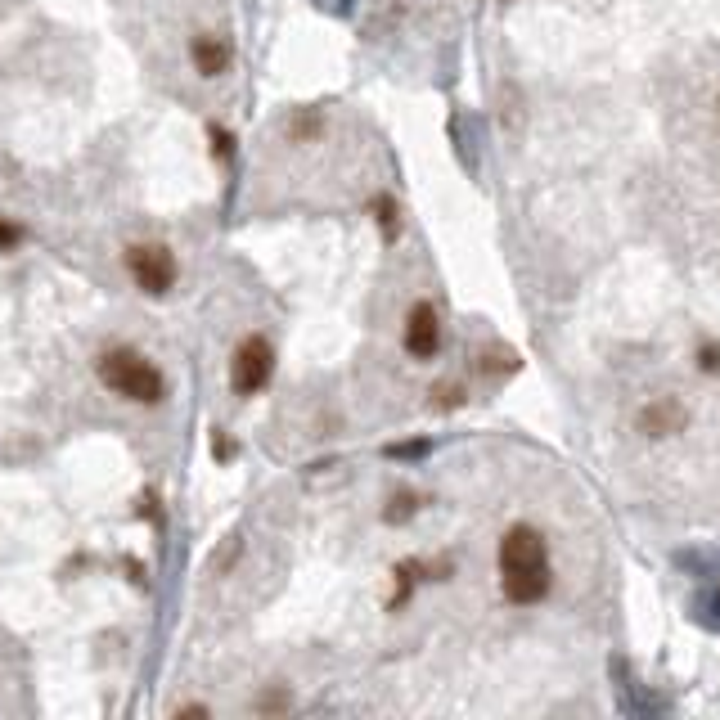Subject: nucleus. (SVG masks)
Here are the masks:
<instances>
[{
    "mask_svg": "<svg viewBox=\"0 0 720 720\" xmlns=\"http://www.w3.org/2000/svg\"><path fill=\"white\" fill-rule=\"evenodd\" d=\"M437 396H441L437 405H459V396L464 392H459V387H437Z\"/></svg>",
    "mask_w": 720,
    "mask_h": 720,
    "instance_id": "obj_14",
    "label": "nucleus"
},
{
    "mask_svg": "<svg viewBox=\"0 0 720 720\" xmlns=\"http://www.w3.org/2000/svg\"><path fill=\"white\" fill-rule=\"evenodd\" d=\"M270 369H275V351H270V342L261 338V333H252V338H243L239 347H234V392L252 396L261 392V387L270 383Z\"/></svg>",
    "mask_w": 720,
    "mask_h": 720,
    "instance_id": "obj_4",
    "label": "nucleus"
},
{
    "mask_svg": "<svg viewBox=\"0 0 720 720\" xmlns=\"http://www.w3.org/2000/svg\"><path fill=\"white\" fill-rule=\"evenodd\" d=\"M500 590L518 608L540 603L549 594V545L527 522L509 527L500 540Z\"/></svg>",
    "mask_w": 720,
    "mask_h": 720,
    "instance_id": "obj_1",
    "label": "nucleus"
},
{
    "mask_svg": "<svg viewBox=\"0 0 720 720\" xmlns=\"http://www.w3.org/2000/svg\"><path fill=\"white\" fill-rule=\"evenodd\" d=\"M698 369L702 374H720V347L716 342H702L698 347Z\"/></svg>",
    "mask_w": 720,
    "mask_h": 720,
    "instance_id": "obj_10",
    "label": "nucleus"
},
{
    "mask_svg": "<svg viewBox=\"0 0 720 720\" xmlns=\"http://www.w3.org/2000/svg\"><path fill=\"white\" fill-rule=\"evenodd\" d=\"M635 423L644 437H671V432H680L684 423H689V414H684V405L675 401V396H657V401H648L644 410H639Z\"/></svg>",
    "mask_w": 720,
    "mask_h": 720,
    "instance_id": "obj_6",
    "label": "nucleus"
},
{
    "mask_svg": "<svg viewBox=\"0 0 720 720\" xmlns=\"http://www.w3.org/2000/svg\"><path fill=\"white\" fill-rule=\"evenodd\" d=\"M189 59H194V68L203 72V77H221L234 59V45L225 41V36H194V41H189Z\"/></svg>",
    "mask_w": 720,
    "mask_h": 720,
    "instance_id": "obj_7",
    "label": "nucleus"
},
{
    "mask_svg": "<svg viewBox=\"0 0 720 720\" xmlns=\"http://www.w3.org/2000/svg\"><path fill=\"white\" fill-rule=\"evenodd\" d=\"M482 369L486 374H513V369H518V356H513L509 347H495L482 356Z\"/></svg>",
    "mask_w": 720,
    "mask_h": 720,
    "instance_id": "obj_8",
    "label": "nucleus"
},
{
    "mask_svg": "<svg viewBox=\"0 0 720 720\" xmlns=\"http://www.w3.org/2000/svg\"><path fill=\"white\" fill-rule=\"evenodd\" d=\"M194 716H203V720H207V707H198V702H189V707H180V720H194Z\"/></svg>",
    "mask_w": 720,
    "mask_h": 720,
    "instance_id": "obj_15",
    "label": "nucleus"
},
{
    "mask_svg": "<svg viewBox=\"0 0 720 720\" xmlns=\"http://www.w3.org/2000/svg\"><path fill=\"white\" fill-rule=\"evenodd\" d=\"M14 243H23V230H18L14 221H5V216H0V252H9Z\"/></svg>",
    "mask_w": 720,
    "mask_h": 720,
    "instance_id": "obj_13",
    "label": "nucleus"
},
{
    "mask_svg": "<svg viewBox=\"0 0 720 720\" xmlns=\"http://www.w3.org/2000/svg\"><path fill=\"white\" fill-rule=\"evenodd\" d=\"M126 270H131V279L149 297H162L176 284V257L162 243H135V248H126Z\"/></svg>",
    "mask_w": 720,
    "mask_h": 720,
    "instance_id": "obj_3",
    "label": "nucleus"
},
{
    "mask_svg": "<svg viewBox=\"0 0 720 720\" xmlns=\"http://www.w3.org/2000/svg\"><path fill=\"white\" fill-rule=\"evenodd\" d=\"M414 509H419V500H414L410 491H396V495H392V509H387L383 518H387V522H405Z\"/></svg>",
    "mask_w": 720,
    "mask_h": 720,
    "instance_id": "obj_9",
    "label": "nucleus"
},
{
    "mask_svg": "<svg viewBox=\"0 0 720 720\" xmlns=\"http://www.w3.org/2000/svg\"><path fill=\"white\" fill-rule=\"evenodd\" d=\"M320 131V113H311V108H302V113H297V122H293V135L297 140H302V135H315Z\"/></svg>",
    "mask_w": 720,
    "mask_h": 720,
    "instance_id": "obj_12",
    "label": "nucleus"
},
{
    "mask_svg": "<svg viewBox=\"0 0 720 720\" xmlns=\"http://www.w3.org/2000/svg\"><path fill=\"white\" fill-rule=\"evenodd\" d=\"M405 351L414 360H432L441 351V315L432 302H414L405 315Z\"/></svg>",
    "mask_w": 720,
    "mask_h": 720,
    "instance_id": "obj_5",
    "label": "nucleus"
},
{
    "mask_svg": "<svg viewBox=\"0 0 720 720\" xmlns=\"http://www.w3.org/2000/svg\"><path fill=\"white\" fill-rule=\"evenodd\" d=\"M374 212H378V225L387 230V239H392V234H396V203H392V198H378Z\"/></svg>",
    "mask_w": 720,
    "mask_h": 720,
    "instance_id": "obj_11",
    "label": "nucleus"
},
{
    "mask_svg": "<svg viewBox=\"0 0 720 720\" xmlns=\"http://www.w3.org/2000/svg\"><path fill=\"white\" fill-rule=\"evenodd\" d=\"M99 378H104L108 392L126 396V401H140V405H158L167 396V378L153 360H144L140 351L131 347H113L99 356Z\"/></svg>",
    "mask_w": 720,
    "mask_h": 720,
    "instance_id": "obj_2",
    "label": "nucleus"
}]
</instances>
